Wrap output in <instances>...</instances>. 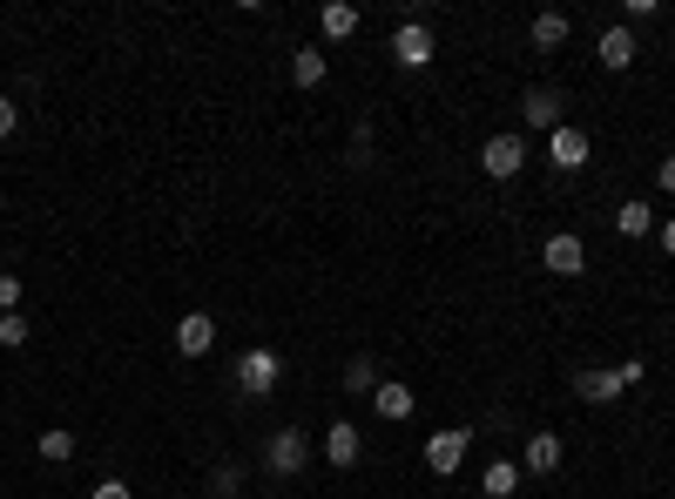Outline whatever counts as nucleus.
<instances>
[{"mask_svg":"<svg viewBox=\"0 0 675 499\" xmlns=\"http://www.w3.org/2000/svg\"><path fill=\"white\" fill-rule=\"evenodd\" d=\"M480 170H486L493 183L521 176V170H527V135H521V129H500V135H486V142H480Z\"/></svg>","mask_w":675,"mask_h":499,"instance_id":"obj_1","label":"nucleus"},{"mask_svg":"<svg viewBox=\"0 0 675 499\" xmlns=\"http://www.w3.org/2000/svg\"><path fill=\"white\" fill-rule=\"evenodd\" d=\"M278 378H284V358H278L271 345H250V352L236 358V391H243V398H271Z\"/></svg>","mask_w":675,"mask_h":499,"instance_id":"obj_2","label":"nucleus"},{"mask_svg":"<svg viewBox=\"0 0 675 499\" xmlns=\"http://www.w3.org/2000/svg\"><path fill=\"white\" fill-rule=\"evenodd\" d=\"M311 466V432H298V426H278L271 439H264V472H278V479H298Z\"/></svg>","mask_w":675,"mask_h":499,"instance_id":"obj_3","label":"nucleus"},{"mask_svg":"<svg viewBox=\"0 0 675 499\" xmlns=\"http://www.w3.org/2000/svg\"><path fill=\"white\" fill-rule=\"evenodd\" d=\"M433 54H440V34H433L426 21H405V28L392 34V61H399L405 74H419V68H433Z\"/></svg>","mask_w":675,"mask_h":499,"instance_id":"obj_4","label":"nucleus"},{"mask_svg":"<svg viewBox=\"0 0 675 499\" xmlns=\"http://www.w3.org/2000/svg\"><path fill=\"white\" fill-rule=\"evenodd\" d=\"M541 264H547L554 277H581V271H587V243H581L574 230H554V236L541 243Z\"/></svg>","mask_w":675,"mask_h":499,"instance_id":"obj_5","label":"nucleus"},{"mask_svg":"<svg viewBox=\"0 0 675 499\" xmlns=\"http://www.w3.org/2000/svg\"><path fill=\"white\" fill-rule=\"evenodd\" d=\"M587 149H595V142H587V129H574V122H561V129L547 135V162H554V170H561V176H574V170H587Z\"/></svg>","mask_w":675,"mask_h":499,"instance_id":"obj_6","label":"nucleus"},{"mask_svg":"<svg viewBox=\"0 0 675 499\" xmlns=\"http://www.w3.org/2000/svg\"><path fill=\"white\" fill-rule=\"evenodd\" d=\"M466 446H473V432H466V426H453V432H433V439H426V466H433L440 479H453V472L466 466Z\"/></svg>","mask_w":675,"mask_h":499,"instance_id":"obj_7","label":"nucleus"},{"mask_svg":"<svg viewBox=\"0 0 675 499\" xmlns=\"http://www.w3.org/2000/svg\"><path fill=\"white\" fill-rule=\"evenodd\" d=\"M324 459H331L338 472H352V466L365 459V439H359L352 419H331V426H324Z\"/></svg>","mask_w":675,"mask_h":499,"instance_id":"obj_8","label":"nucleus"},{"mask_svg":"<svg viewBox=\"0 0 675 499\" xmlns=\"http://www.w3.org/2000/svg\"><path fill=\"white\" fill-rule=\"evenodd\" d=\"M210 345H216V317L210 310H183L177 317V352L183 358H210Z\"/></svg>","mask_w":675,"mask_h":499,"instance_id":"obj_9","label":"nucleus"},{"mask_svg":"<svg viewBox=\"0 0 675 499\" xmlns=\"http://www.w3.org/2000/svg\"><path fill=\"white\" fill-rule=\"evenodd\" d=\"M595 54H602V68L608 74H622V68H635V54H642V41H635V28H602V41H595Z\"/></svg>","mask_w":675,"mask_h":499,"instance_id":"obj_10","label":"nucleus"},{"mask_svg":"<svg viewBox=\"0 0 675 499\" xmlns=\"http://www.w3.org/2000/svg\"><path fill=\"white\" fill-rule=\"evenodd\" d=\"M561 432H527V452H521V472L527 479H554V466H561Z\"/></svg>","mask_w":675,"mask_h":499,"instance_id":"obj_11","label":"nucleus"},{"mask_svg":"<svg viewBox=\"0 0 675 499\" xmlns=\"http://www.w3.org/2000/svg\"><path fill=\"white\" fill-rule=\"evenodd\" d=\"M372 411H379V419H392V426H405L412 411H419V398H412V385H405V378H379Z\"/></svg>","mask_w":675,"mask_h":499,"instance_id":"obj_12","label":"nucleus"},{"mask_svg":"<svg viewBox=\"0 0 675 499\" xmlns=\"http://www.w3.org/2000/svg\"><path fill=\"white\" fill-rule=\"evenodd\" d=\"M628 385H622V371H602V365H587V371H574V398H587V405H615Z\"/></svg>","mask_w":675,"mask_h":499,"instance_id":"obj_13","label":"nucleus"},{"mask_svg":"<svg viewBox=\"0 0 675 499\" xmlns=\"http://www.w3.org/2000/svg\"><path fill=\"white\" fill-rule=\"evenodd\" d=\"M521 122L541 129V135H554V129H561V95H554V89H527V95H521Z\"/></svg>","mask_w":675,"mask_h":499,"instance_id":"obj_14","label":"nucleus"},{"mask_svg":"<svg viewBox=\"0 0 675 499\" xmlns=\"http://www.w3.org/2000/svg\"><path fill=\"white\" fill-rule=\"evenodd\" d=\"M359 21H365V14L352 8V0H331V8H318V34H324V41H352Z\"/></svg>","mask_w":675,"mask_h":499,"instance_id":"obj_15","label":"nucleus"},{"mask_svg":"<svg viewBox=\"0 0 675 499\" xmlns=\"http://www.w3.org/2000/svg\"><path fill=\"white\" fill-rule=\"evenodd\" d=\"M324 74H331V61H324V48H318V41L291 48V81H298V89H318Z\"/></svg>","mask_w":675,"mask_h":499,"instance_id":"obj_16","label":"nucleus"},{"mask_svg":"<svg viewBox=\"0 0 675 499\" xmlns=\"http://www.w3.org/2000/svg\"><path fill=\"white\" fill-rule=\"evenodd\" d=\"M521 479H527V472H521L514 459H493V466L480 472V492H486V499H514V492H521Z\"/></svg>","mask_w":675,"mask_h":499,"instance_id":"obj_17","label":"nucleus"},{"mask_svg":"<svg viewBox=\"0 0 675 499\" xmlns=\"http://www.w3.org/2000/svg\"><path fill=\"white\" fill-rule=\"evenodd\" d=\"M567 34H574V28H567V14H534V21H527V41H534L541 54L567 48Z\"/></svg>","mask_w":675,"mask_h":499,"instance_id":"obj_18","label":"nucleus"},{"mask_svg":"<svg viewBox=\"0 0 675 499\" xmlns=\"http://www.w3.org/2000/svg\"><path fill=\"white\" fill-rule=\"evenodd\" d=\"M615 230H622V236H648V230H655V203H642V196H628V203L615 210Z\"/></svg>","mask_w":675,"mask_h":499,"instance_id":"obj_19","label":"nucleus"},{"mask_svg":"<svg viewBox=\"0 0 675 499\" xmlns=\"http://www.w3.org/2000/svg\"><path fill=\"white\" fill-rule=\"evenodd\" d=\"M338 385L359 391V398H372V391H379V358H365V352H359V358L345 365V378H338Z\"/></svg>","mask_w":675,"mask_h":499,"instance_id":"obj_20","label":"nucleus"},{"mask_svg":"<svg viewBox=\"0 0 675 499\" xmlns=\"http://www.w3.org/2000/svg\"><path fill=\"white\" fill-rule=\"evenodd\" d=\"M34 446H41V459H48V466H68V459H74V432H61V426H54V432H41Z\"/></svg>","mask_w":675,"mask_h":499,"instance_id":"obj_21","label":"nucleus"},{"mask_svg":"<svg viewBox=\"0 0 675 499\" xmlns=\"http://www.w3.org/2000/svg\"><path fill=\"white\" fill-rule=\"evenodd\" d=\"M236 492H243V466L230 459V466H216V472H210V499H236Z\"/></svg>","mask_w":675,"mask_h":499,"instance_id":"obj_22","label":"nucleus"},{"mask_svg":"<svg viewBox=\"0 0 675 499\" xmlns=\"http://www.w3.org/2000/svg\"><path fill=\"white\" fill-rule=\"evenodd\" d=\"M28 330H34V324H28L21 310H8V317H0V345H8V352H21V345H28Z\"/></svg>","mask_w":675,"mask_h":499,"instance_id":"obj_23","label":"nucleus"},{"mask_svg":"<svg viewBox=\"0 0 675 499\" xmlns=\"http://www.w3.org/2000/svg\"><path fill=\"white\" fill-rule=\"evenodd\" d=\"M8 310H21V277L0 271V317H8Z\"/></svg>","mask_w":675,"mask_h":499,"instance_id":"obj_24","label":"nucleus"},{"mask_svg":"<svg viewBox=\"0 0 675 499\" xmlns=\"http://www.w3.org/2000/svg\"><path fill=\"white\" fill-rule=\"evenodd\" d=\"M352 162H359V170L372 162V122H359V129H352Z\"/></svg>","mask_w":675,"mask_h":499,"instance_id":"obj_25","label":"nucleus"},{"mask_svg":"<svg viewBox=\"0 0 675 499\" xmlns=\"http://www.w3.org/2000/svg\"><path fill=\"white\" fill-rule=\"evenodd\" d=\"M655 183H662V196H675V149L655 162Z\"/></svg>","mask_w":675,"mask_h":499,"instance_id":"obj_26","label":"nucleus"},{"mask_svg":"<svg viewBox=\"0 0 675 499\" xmlns=\"http://www.w3.org/2000/svg\"><path fill=\"white\" fill-rule=\"evenodd\" d=\"M14 129H21V109H14V102H8V95H0V142H8V135H14Z\"/></svg>","mask_w":675,"mask_h":499,"instance_id":"obj_27","label":"nucleus"},{"mask_svg":"<svg viewBox=\"0 0 675 499\" xmlns=\"http://www.w3.org/2000/svg\"><path fill=\"white\" fill-rule=\"evenodd\" d=\"M95 499H135V486H129V479H102Z\"/></svg>","mask_w":675,"mask_h":499,"instance_id":"obj_28","label":"nucleus"},{"mask_svg":"<svg viewBox=\"0 0 675 499\" xmlns=\"http://www.w3.org/2000/svg\"><path fill=\"white\" fill-rule=\"evenodd\" d=\"M615 371H622V385H628V391H635V385L648 378V365H642V358H628V365H615Z\"/></svg>","mask_w":675,"mask_h":499,"instance_id":"obj_29","label":"nucleus"},{"mask_svg":"<svg viewBox=\"0 0 675 499\" xmlns=\"http://www.w3.org/2000/svg\"><path fill=\"white\" fill-rule=\"evenodd\" d=\"M662 249H668V257H675V216L662 223Z\"/></svg>","mask_w":675,"mask_h":499,"instance_id":"obj_30","label":"nucleus"},{"mask_svg":"<svg viewBox=\"0 0 675 499\" xmlns=\"http://www.w3.org/2000/svg\"><path fill=\"white\" fill-rule=\"evenodd\" d=\"M0 210H8V196H0Z\"/></svg>","mask_w":675,"mask_h":499,"instance_id":"obj_31","label":"nucleus"}]
</instances>
